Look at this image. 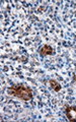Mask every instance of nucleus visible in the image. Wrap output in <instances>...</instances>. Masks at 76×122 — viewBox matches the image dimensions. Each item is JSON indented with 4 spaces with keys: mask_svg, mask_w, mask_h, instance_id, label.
<instances>
[{
    "mask_svg": "<svg viewBox=\"0 0 76 122\" xmlns=\"http://www.w3.org/2000/svg\"><path fill=\"white\" fill-rule=\"evenodd\" d=\"M8 94L13 96L15 98H18L22 101H29L33 99V91L30 87L22 85H17V86H12L11 87H8Z\"/></svg>",
    "mask_w": 76,
    "mask_h": 122,
    "instance_id": "f257e3e1",
    "label": "nucleus"
},
{
    "mask_svg": "<svg viewBox=\"0 0 76 122\" xmlns=\"http://www.w3.org/2000/svg\"><path fill=\"white\" fill-rule=\"evenodd\" d=\"M65 112L68 121L76 122V106H67Z\"/></svg>",
    "mask_w": 76,
    "mask_h": 122,
    "instance_id": "f03ea898",
    "label": "nucleus"
},
{
    "mask_svg": "<svg viewBox=\"0 0 76 122\" xmlns=\"http://www.w3.org/2000/svg\"><path fill=\"white\" fill-rule=\"evenodd\" d=\"M40 53H41L42 56H46V55H53V54H55V51H54V49H53L50 45H44L43 47H42Z\"/></svg>",
    "mask_w": 76,
    "mask_h": 122,
    "instance_id": "7ed1b4c3",
    "label": "nucleus"
},
{
    "mask_svg": "<svg viewBox=\"0 0 76 122\" xmlns=\"http://www.w3.org/2000/svg\"><path fill=\"white\" fill-rule=\"evenodd\" d=\"M50 85H51V87H52V89L54 90L55 92H60L61 89H62L61 85H60L58 81H56L55 79H51V81H50Z\"/></svg>",
    "mask_w": 76,
    "mask_h": 122,
    "instance_id": "20e7f679",
    "label": "nucleus"
}]
</instances>
